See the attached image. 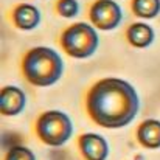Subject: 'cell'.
<instances>
[{
	"instance_id": "5b68a950",
	"label": "cell",
	"mask_w": 160,
	"mask_h": 160,
	"mask_svg": "<svg viewBox=\"0 0 160 160\" xmlns=\"http://www.w3.org/2000/svg\"><path fill=\"white\" fill-rule=\"evenodd\" d=\"M90 20L103 31L115 30L123 20L121 6L113 0H97L90 8Z\"/></svg>"
},
{
	"instance_id": "8fae6325",
	"label": "cell",
	"mask_w": 160,
	"mask_h": 160,
	"mask_svg": "<svg viewBox=\"0 0 160 160\" xmlns=\"http://www.w3.org/2000/svg\"><path fill=\"white\" fill-rule=\"evenodd\" d=\"M132 9L142 19H154L160 12V0H134Z\"/></svg>"
},
{
	"instance_id": "6da1fadb",
	"label": "cell",
	"mask_w": 160,
	"mask_h": 160,
	"mask_svg": "<svg viewBox=\"0 0 160 160\" xmlns=\"http://www.w3.org/2000/svg\"><path fill=\"white\" fill-rule=\"evenodd\" d=\"M87 110L92 120L109 129L128 126L140 110V100L134 86L120 78L98 81L89 92Z\"/></svg>"
},
{
	"instance_id": "3957f363",
	"label": "cell",
	"mask_w": 160,
	"mask_h": 160,
	"mask_svg": "<svg viewBox=\"0 0 160 160\" xmlns=\"http://www.w3.org/2000/svg\"><path fill=\"white\" fill-rule=\"evenodd\" d=\"M61 44H62L65 53L70 54L72 58L86 59L97 52V48L100 45V39H98L97 30L92 25H89L86 22H78V23L68 27L62 33Z\"/></svg>"
},
{
	"instance_id": "ba28073f",
	"label": "cell",
	"mask_w": 160,
	"mask_h": 160,
	"mask_svg": "<svg viewBox=\"0 0 160 160\" xmlns=\"http://www.w3.org/2000/svg\"><path fill=\"white\" fill-rule=\"evenodd\" d=\"M12 20L16 23L17 28L20 30H34L39 23H41V11L34 6V5H19L14 12H12Z\"/></svg>"
},
{
	"instance_id": "7a4b0ae2",
	"label": "cell",
	"mask_w": 160,
	"mask_h": 160,
	"mask_svg": "<svg viewBox=\"0 0 160 160\" xmlns=\"http://www.w3.org/2000/svg\"><path fill=\"white\" fill-rule=\"evenodd\" d=\"M22 70L33 86L48 87L62 76L64 61L50 47H34L23 58Z\"/></svg>"
},
{
	"instance_id": "277c9868",
	"label": "cell",
	"mask_w": 160,
	"mask_h": 160,
	"mask_svg": "<svg viewBox=\"0 0 160 160\" xmlns=\"http://www.w3.org/2000/svg\"><path fill=\"white\" fill-rule=\"evenodd\" d=\"M36 132L45 145L62 146L73 134V123L67 113L61 110H48L39 117Z\"/></svg>"
},
{
	"instance_id": "52a82bcc",
	"label": "cell",
	"mask_w": 160,
	"mask_h": 160,
	"mask_svg": "<svg viewBox=\"0 0 160 160\" xmlns=\"http://www.w3.org/2000/svg\"><path fill=\"white\" fill-rule=\"evenodd\" d=\"M27 104V97L23 90L14 86H8L2 89L0 93V112L2 115L6 117H14L19 115Z\"/></svg>"
},
{
	"instance_id": "4fadbf2b",
	"label": "cell",
	"mask_w": 160,
	"mask_h": 160,
	"mask_svg": "<svg viewBox=\"0 0 160 160\" xmlns=\"http://www.w3.org/2000/svg\"><path fill=\"white\" fill-rule=\"evenodd\" d=\"M5 160H36V156L25 146H14L8 151Z\"/></svg>"
},
{
	"instance_id": "8992f818",
	"label": "cell",
	"mask_w": 160,
	"mask_h": 160,
	"mask_svg": "<svg viewBox=\"0 0 160 160\" xmlns=\"http://www.w3.org/2000/svg\"><path fill=\"white\" fill-rule=\"evenodd\" d=\"M79 148L86 160H106L109 156V145L104 137L93 132L81 135Z\"/></svg>"
},
{
	"instance_id": "7c38bea8",
	"label": "cell",
	"mask_w": 160,
	"mask_h": 160,
	"mask_svg": "<svg viewBox=\"0 0 160 160\" xmlns=\"http://www.w3.org/2000/svg\"><path fill=\"white\" fill-rule=\"evenodd\" d=\"M58 12L67 19L75 17L79 12V3L76 0H59L58 2Z\"/></svg>"
},
{
	"instance_id": "30bf717a",
	"label": "cell",
	"mask_w": 160,
	"mask_h": 160,
	"mask_svg": "<svg viewBox=\"0 0 160 160\" xmlns=\"http://www.w3.org/2000/svg\"><path fill=\"white\" fill-rule=\"evenodd\" d=\"M128 41L131 42V45L137 47V48H145V47H149L152 42H154V30L148 25V23H143V22H137V23H132L129 28H128Z\"/></svg>"
},
{
	"instance_id": "9c48e42d",
	"label": "cell",
	"mask_w": 160,
	"mask_h": 160,
	"mask_svg": "<svg viewBox=\"0 0 160 160\" xmlns=\"http://www.w3.org/2000/svg\"><path fill=\"white\" fill-rule=\"evenodd\" d=\"M138 142L149 149L160 148V121L159 120H146L138 126L137 131Z\"/></svg>"
}]
</instances>
